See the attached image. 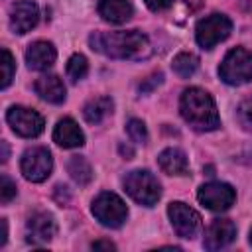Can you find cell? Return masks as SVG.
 I'll return each instance as SVG.
<instances>
[{"label": "cell", "instance_id": "1", "mask_svg": "<svg viewBox=\"0 0 252 252\" xmlns=\"http://www.w3.org/2000/svg\"><path fill=\"white\" fill-rule=\"evenodd\" d=\"M89 43L94 51L112 57V59H130L140 61L152 55V43L146 33L138 30L128 32H94L89 37Z\"/></svg>", "mask_w": 252, "mask_h": 252}, {"label": "cell", "instance_id": "2", "mask_svg": "<svg viewBox=\"0 0 252 252\" xmlns=\"http://www.w3.org/2000/svg\"><path fill=\"white\" fill-rule=\"evenodd\" d=\"M179 112L183 120L197 132H211L220 126V118L213 96L199 87H189L181 93Z\"/></svg>", "mask_w": 252, "mask_h": 252}, {"label": "cell", "instance_id": "3", "mask_svg": "<svg viewBox=\"0 0 252 252\" xmlns=\"http://www.w3.org/2000/svg\"><path fill=\"white\" fill-rule=\"evenodd\" d=\"M126 193L144 207H154L161 197V185L148 169H134L124 177Z\"/></svg>", "mask_w": 252, "mask_h": 252}, {"label": "cell", "instance_id": "4", "mask_svg": "<svg viewBox=\"0 0 252 252\" xmlns=\"http://www.w3.org/2000/svg\"><path fill=\"white\" fill-rule=\"evenodd\" d=\"M219 77L226 85H244L252 81V51L244 47L230 49L219 65Z\"/></svg>", "mask_w": 252, "mask_h": 252}, {"label": "cell", "instance_id": "5", "mask_svg": "<svg viewBox=\"0 0 252 252\" xmlns=\"http://www.w3.org/2000/svg\"><path fill=\"white\" fill-rule=\"evenodd\" d=\"M91 211H93L94 219L100 224L108 226V228H118L128 219V207H126V203L116 193H110V191L98 193L93 199Z\"/></svg>", "mask_w": 252, "mask_h": 252}, {"label": "cell", "instance_id": "6", "mask_svg": "<svg viewBox=\"0 0 252 252\" xmlns=\"http://www.w3.org/2000/svg\"><path fill=\"white\" fill-rule=\"evenodd\" d=\"M232 32V22L224 14H211L197 22L195 39L203 49H213L217 43L224 41Z\"/></svg>", "mask_w": 252, "mask_h": 252}, {"label": "cell", "instance_id": "7", "mask_svg": "<svg viewBox=\"0 0 252 252\" xmlns=\"http://www.w3.org/2000/svg\"><path fill=\"white\" fill-rule=\"evenodd\" d=\"M20 169L24 173V177L32 183H41L49 177L51 169H53V158L51 152L43 146H33L28 148L20 159Z\"/></svg>", "mask_w": 252, "mask_h": 252}, {"label": "cell", "instance_id": "8", "mask_svg": "<svg viewBox=\"0 0 252 252\" xmlns=\"http://www.w3.org/2000/svg\"><path fill=\"white\" fill-rule=\"evenodd\" d=\"M6 120L10 128L22 138H35L43 132V126H45V120L37 110L20 106V104H14L8 108Z\"/></svg>", "mask_w": 252, "mask_h": 252}, {"label": "cell", "instance_id": "9", "mask_svg": "<svg viewBox=\"0 0 252 252\" xmlns=\"http://www.w3.org/2000/svg\"><path fill=\"white\" fill-rule=\"evenodd\" d=\"M167 217L171 220L173 230L181 238L191 240L201 230V215L195 209H191L189 205L181 203V201H173V203L167 205Z\"/></svg>", "mask_w": 252, "mask_h": 252}, {"label": "cell", "instance_id": "10", "mask_svg": "<svg viewBox=\"0 0 252 252\" xmlns=\"http://www.w3.org/2000/svg\"><path fill=\"white\" fill-rule=\"evenodd\" d=\"M197 199L203 207H207L209 211H226L232 207L234 199H236V191L222 181H211L199 187L197 191Z\"/></svg>", "mask_w": 252, "mask_h": 252}, {"label": "cell", "instance_id": "11", "mask_svg": "<svg viewBox=\"0 0 252 252\" xmlns=\"http://www.w3.org/2000/svg\"><path fill=\"white\" fill-rule=\"evenodd\" d=\"M39 22V10L37 4L32 0H18L10 6V28L14 30V33H28L30 30H33Z\"/></svg>", "mask_w": 252, "mask_h": 252}, {"label": "cell", "instance_id": "12", "mask_svg": "<svg viewBox=\"0 0 252 252\" xmlns=\"http://www.w3.org/2000/svg\"><path fill=\"white\" fill-rule=\"evenodd\" d=\"M55 232H57V226H55V220H53V217L49 213L37 211L28 219V224H26L28 242H32L35 246L47 244V242L53 240Z\"/></svg>", "mask_w": 252, "mask_h": 252}, {"label": "cell", "instance_id": "13", "mask_svg": "<svg viewBox=\"0 0 252 252\" xmlns=\"http://www.w3.org/2000/svg\"><path fill=\"white\" fill-rule=\"evenodd\" d=\"M234 238H236V224L228 219H217L207 228L203 246L207 250H220V248H226L228 244H232Z\"/></svg>", "mask_w": 252, "mask_h": 252}, {"label": "cell", "instance_id": "14", "mask_svg": "<svg viewBox=\"0 0 252 252\" xmlns=\"http://www.w3.org/2000/svg\"><path fill=\"white\" fill-rule=\"evenodd\" d=\"M55 57H57V51L51 41L39 39V41L30 43L26 49V63L30 69H35V71L49 69L55 63Z\"/></svg>", "mask_w": 252, "mask_h": 252}, {"label": "cell", "instance_id": "15", "mask_svg": "<svg viewBox=\"0 0 252 252\" xmlns=\"http://www.w3.org/2000/svg\"><path fill=\"white\" fill-rule=\"evenodd\" d=\"M53 142L61 148H81L85 144V134L73 118H61L55 124Z\"/></svg>", "mask_w": 252, "mask_h": 252}, {"label": "cell", "instance_id": "16", "mask_svg": "<svg viewBox=\"0 0 252 252\" xmlns=\"http://www.w3.org/2000/svg\"><path fill=\"white\" fill-rule=\"evenodd\" d=\"M33 89L39 94V98L51 104H61L65 100V85L57 75H41L35 81Z\"/></svg>", "mask_w": 252, "mask_h": 252}, {"label": "cell", "instance_id": "17", "mask_svg": "<svg viewBox=\"0 0 252 252\" xmlns=\"http://www.w3.org/2000/svg\"><path fill=\"white\" fill-rule=\"evenodd\" d=\"M158 165L167 175H185L189 171V161L183 150L179 148H165L158 156Z\"/></svg>", "mask_w": 252, "mask_h": 252}, {"label": "cell", "instance_id": "18", "mask_svg": "<svg viewBox=\"0 0 252 252\" xmlns=\"http://www.w3.org/2000/svg\"><path fill=\"white\" fill-rule=\"evenodd\" d=\"M98 14L102 16V20L110 24H124L132 18L134 8L128 0H100Z\"/></svg>", "mask_w": 252, "mask_h": 252}, {"label": "cell", "instance_id": "19", "mask_svg": "<svg viewBox=\"0 0 252 252\" xmlns=\"http://www.w3.org/2000/svg\"><path fill=\"white\" fill-rule=\"evenodd\" d=\"M112 108H114V102L110 96H96L83 106V116L89 124H98L108 114H112Z\"/></svg>", "mask_w": 252, "mask_h": 252}, {"label": "cell", "instance_id": "20", "mask_svg": "<svg viewBox=\"0 0 252 252\" xmlns=\"http://www.w3.org/2000/svg\"><path fill=\"white\" fill-rule=\"evenodd\" d=\"M67 171L77 185H89L93 179V167L83 156H71L67 161Z\"/></svg>", "mask_w": 252, "mask_h": 252}, {"label": "cell", "instance_id": "21", "mask_svg": "<svg viewBox=\"0 0 252 252\" xmlns=\"http://www.w3.org/2000/svg\"><path fill=\"white\" fill-rule=\"evenodd\" d=\"M171 67H173V71H175L179 77L187 79V77H191V75L197 71V67H199V57L193 55V53H189V51H181V53H177V55L173 57Z\"/></svg>", "mask_w": 252, "mask_h": 252}, {"label": "cell", "instance_id": "22", "mask_svg": "<svg viewBox=\"0 0 252 252\" xmlns=\"http://www.w3.org/2000/svg\"><path fill=\"white\" fill-rule=\"evenodd\" d=\"M87 73H89V61H87V57L81 55V53H73L69 57V61H67V77L73 83H77V81L85 79Z\"/></svg>", "mask_w": 252, "mask_h": 252}, {"label": "cell", "instance_id": "23", "mask_svg": "<svg viewBox=\"0 0 252 252\" xmlns=\"http://www.w3.org/2000/svg\"><path fill=\"white\" fill-rule=\"evenodd\" d=\"M14 73H16V61H14V55L2 47V83H0V89H8L12 79H14Z\"/></svg>", "mask_w": 252, "mask_h": 252}, {"label": "cell", "instance_id": "24", "mask_svg": "<svg viewBox=\"0 0 252 252\" xmlns=\"http://www.w3.org/2000/svg\"><path fill=\"white\" fill-rule=\"evenodd\" d=\"M236 118H238V124L246 132H252V94H248L246 98L240 100V104L236 108Z\"/></svg>", "mask_w": 252, "mask_h": 252}, {"label": "cell", "instance_id": "25", "mask_svg": "<svg viewBox=\"0 0 252 252\" xmlns=\"http://www.w3.org/2000/svg\"><path fill=\"white\" fill-rule=\"evenodd\" d=\"M126 132H128L130 140L136 142V144H146L148 142V128L140 118H130L126 122Z\"/></svg>", "mask_w": 252, "mask_h": 252}, {"label": "cell", "instance_id": "26", "mask_svg": "<svg viewBox=\"0 0 252 252\" xmlns=\"http://www.w3.org/2000/svg\"><path fill=\"white\" fill-rule=\"evenodd\" d=\"M14 197H16V183L4 173L2 179H0V201L6 205V203H10Z\"/></svg>", "mask_w": 252, "mask_h": 252}, {"label": "cell", "instance_id": "27", "mask_svg": "<svg viewBox=\"0 0 252 252\" xmlns=\"http://www.w3.org/2000/svg\"><path fill=\"white\" fill-rule=\"evenodd\" d=\"M161 81H163V75L161 73H154L152 77H148L146 81H142L140 83V93H150V91H154L158 85H161Z\"/></svg>", "mask_w": 252, "mask_h": 252}, {"label": "cell", "instance_id": "28", "mask_svg": "<svg viewBox=\"0 0 252 252\" xmlns=\"http://www.w3.org/2000/svg\"><path fill=\"white\" fill-rule=\"evenodd\" d=\"M171 4H173V0H146V6L152 12H161V10L169 8Z\"/></svg>", "mask_w": 252, "mask_h": 252}, {"label": "cell", "instance_id": "29", "mask_svg": "<svg viewBox=\"0 0 252 252\" xmlns=\"http://www.w3.org/2000/svg\"><path fill=\"white\" fill-rule=\"evenodd\" d=\"M69 199H71L69 189H67L65 185H57V187H55V201H57V203H61V205H67V203H69Z\"/></svg>", "mask_w": 252, "mask_h": 252}, {"label": "cell", "instance_id": "30", "mask_svg": "<svg viewBox=\"0 0 252 252\" xmlns=\"http://www.w3.org/2000/svg\"><path fill=\"white\" fill-rule=\"evenodd\" d=\"M116 246L110 240H96L93 242V250H114Z\"/></svg>", "mask_w": 252, "mask_h": 252}, {"label": "cell", "instance_id": "31", "mask_svg": "<svg viewBox=\"0 0 252 252\" xmlns=\"http://www.w3.org/2000/svg\"><path fill=\"white\" fill-rule=\"evenodd\" d=\"M118 150H120V154H122L126 159H130V158L134 156V150H132L130 146H124V144H120V148H118Z\"/></svg>", "mask_w": 252, "mask_h": 252}, {"label": "cell", "instance_id": "32", "mask_svg": "<svg viewBox=\"0 0 252 252\" xmlns=\"http://www.w3.org/2000/svg\"><path fill=\"white\" fill-rule=\"evenodd\" d=\"M6 238H8V222L6 219H2V236H0V246L6 244Z\"/></svg>", "mask_w": 252, "mask_h": 252}, {"label": "cell", "instance_id": "33", "mask_svg": "<svg viewBox=\"0 0 252 252\" xmlns=\"http://www.w3.org/2000/svg\"><path fill=\"white\" fill-rule=\"evenodd\" d=\"M0 146H2V161H6V159H8V144L2 142Z\"/></svg>", "mask_w": 252, "mask_h": 252}, {"label": "cell", "instance_id": "34", "mask_svg": "<svg viewBox=\"0 0 252 252\" xmlns=\"http://www.w3.org/2000/svg\"><path fill=\"white\" fill-rule=\"evenodd\" d=\"M250 244H252V230H250Z\"/></svg>", "mask_w": 252, "mask_h": 252}]
</instances>
